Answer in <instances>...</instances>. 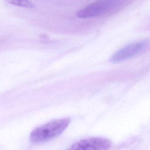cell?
<instances>
[{
  "label": "cell",
  "mask_w": 150,
  "mask_h": 150,
  "mask_svg": "<svg viewBox=\"0 0 150 150\" xmlns=\"http://www.w3.org/2000/svg\"><path fill=\"white\" fill-rule=\"evenodd\" d=\"M148 45V42L145 40L130 43L114 53L110 61L112 63H118L130 59L145 50Z\"/></svg>",
  "instance_id": "obj_3"
},
{
  "label": "cell",
  "mask_w": 150,
  "mask_h": 150,
  "mask_svg": "<svg viewBox=\"0 0 150 150\" xmlns=\"http://www.w3.org/2000/svg\"><path fill=\"white\" fill-rule=\"evenodd\" d=\"M111 141L105 138L92 137L76 142L68 150H109Z\"/></svg>",
  "instance_id": "obj_4"
},
{
  "label": "cell",
  "mask_w": 150,
  "mask_h": 150,
  "mask_svg": "<svg viewBox=\"0 0 150 150\" xmlns=\"http://www.w3.org/2000/svg\"><path fill=\"white\" fill-rule=\"evenodd\" d=\"M8 4L26 8H33L35 5L29 0H5Z\"/></svg>",
  "instance_id": "obj_5"
},
{
  "label": "cell",
  "mask_w": 150,
  "mask_h": 150,
  "mask_svg": "<svg viewBox=\"0 0 150 150\" xmlns=\"http://www.w3.org/2000/svg\"><path fill=\"white\" fill-rule=\"evenodd\" d=\"M117 0H97L77 12L76 15L81 19H87L100 16L108 12L115 5Z\"/></svg>",
  "instance_id": "obj_2"
},
{
  "label": "cell",
  "mask_w": 150,
  "mask_h": 150,
  "mask_svg": "<svg viewBox=\"0 0 150 150\" xmlns=\"http://www.w3.org/2000/svg\"><path fill=\"white\" fill-rule=\"evenodd\" d=\"M70 122V118H63L50 121L34 129L29 136L30 141L34 144L50 141L62 134Z\"/></svg>",
  "instance_id": "obj_1"
}]
</instances>
